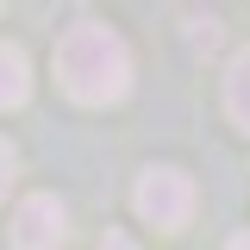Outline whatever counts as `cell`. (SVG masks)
Masks as SVG:
<instances>
[{
    "mask_svg": "<svg viewBox=\"0 0 250 250\" xmlns=\"http://www.w3.org/2000/svg\"><path fill=\"white\" fill-rule=\"evenodd\" d=\"M62 231H69V213H62L57 194H31L13 213V250H57Z\"/></svg>",
    "mask_w": 250,
    "mask_h": 250,
    "instance_id": "3",
    "label": "cell"
},
{
    "mask_svg": "<svg viewBox=\"0 0 250 250\" xmlns=\"http://www.w3.org/2000/svg\"><path fill=\"white\" fill-rule=\"evenodd\" d=\"M25 100H31V62L19 44H0V113H13Z\"/></svg>",
    "mask_w": 250,
    "mask_h": 250,
    "instance_id": "4",
    "label": "cell"
},
{
    "mask_svg": "<svg viewBox=\"0 0 250 250\" xmlns=\"http://www.w3.org/2000/svg\"><path fill=\"white\" fill-rule=\"evenodd\" d=\"M225 113L238 131H250V50L231 57V69H225Z\"/></svg>",
    "mask_w": 250,
    "mask_h": 250,
    "instance_id": "5",
    "label": "cell"
},
{
    "mask_svg": "<svg viewBox=\"0 0 250 250\" xmlns=\"http://www.w3.org/2000/svg\"><path fill=\"white\" fill-rule=\"evenodd\" d=\"M225 250H250V231H244V238H231V244H225Z\"/></svg>",
    "mask_w": 250,
    "mask_h": 250,
    "instance_id": "8",
    "label": "cell"
},
{
    "mask_svg": "<svg viewBox=\"0 0 250 250\" xmlns=\"http://www.w3.org/2000/svg\"><path fill=\"white\" fill-rule=\"evenodd\" d=\"M100 250H138V238H131V231H106V238H100Z\"/></svg>",
    "mask_w": 250,
    "mask_h": 250,
    "instance_id": "7",
    "label": "cell"
},
{
    "mask_svg": "<svg viewBox=\"0 0 250 250\" xmlns=\"http://www.w3.org/2000/svg\"><path fill=\"white\" fill-rule=\"evenodd\" d=\"M131 207L156 231H182L194 219V182H188V169H169V163L163 169H144L138 188H131Z\"/></svg>",
    "mask_w": 250,
    "mask_h": 250,
    "instance_id": "2",
    "label": "cell"
},
{
    "mask_svg": "<svg viewBox=\"0 0 250 250\" xmlns=\"http://www.w3.org/2000/svg\"><path fill=\"white\" fill-rule=\"evenodd\" d=\"M13 169H19V156H13L6 138H0V200H6V188H13Z\"/></svg>",
    "mask_w": 250,
    "mask_h": 250,
    "instance_id": "6",
    "label": "cell"
},
{
    "mask_svg": "<svg viewBox=\"0 0 250 250\" xmlns=\"http://www.w3.org/2000/svg\"><path fill=\"white\" fill-rule=\"evenodd\" d=\"M57 82L82 106H113V100H125V88H131V50H125V38L113 25H100V19L69 25L57 38Z\"/></svg>",
    "mask_w": 250,
    "mask_h": 250,
    "instance_id": "1",
    "label": "cell"
}]
</instances>
